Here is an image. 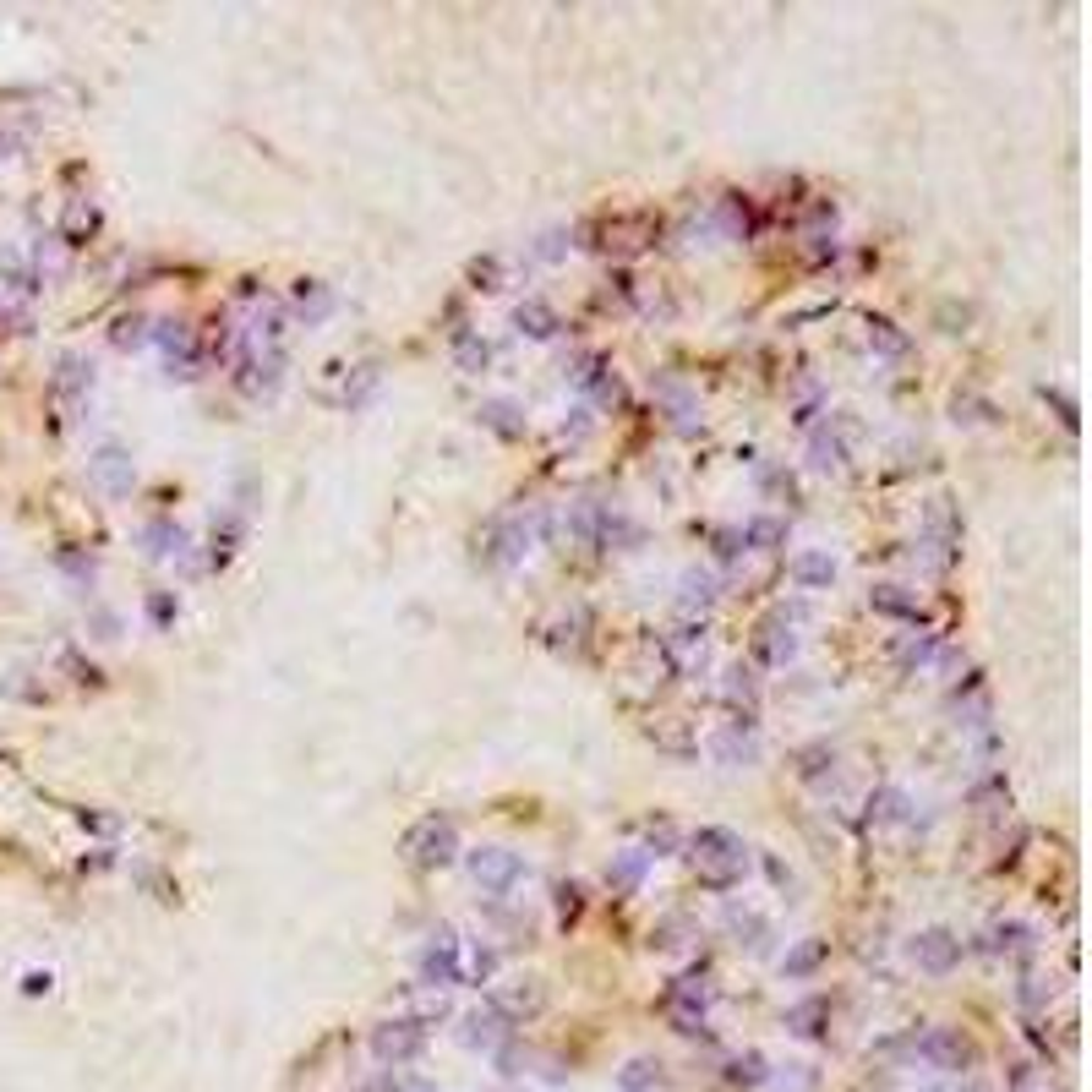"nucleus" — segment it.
Segmentation results:
<instances>
[{
	"instance_id": "f257e3e1",
	"label": "nucleus",
	"mask_w": 1092,
	"mask_h": 1092,
	"mask_svg": "<svg viewBox=\"0 0 1092 1092\" xmlns=\"http://www.w3.org/2000/svg\"><path fill=\"white\" fill-rule=\"evenodd\" d=\"M689 857H694L699 885H710V891H732L743 880V869H749V847L726 825H699L689 836Z\"/></svg>"
},
{
	"instance_id": "f03ea898",
	"label": "nucleus",
	"mask_w": 1092,
	"mask_h": 1092,
	"mask_svg": "<svg viewBox=\"0 0 1092 1092\" xmlns=\"http://www.w3.org/2000/svg\"><path fill=\"white\" fill-rule=\"evenodd\" d=\"M404 857H410L415 869H443L459 857V825L454 814H421V820L404 830Z\"/></svg>"
},
{
	"instance_id": "7ed1b4c3",
	"label": "nucleus",
	"mask_w": 1092,
	"mask_h": 1092,
	"mask_svg": "<svg viewBox=\"0 0 1092 1092\" xmlns=\"http://www.w3.org/2000/svg\"><path fill=\"white\" fill-rule=\"evenodd\" d=\"M464 863H470V880L487 896H508L524 880V857L508 847H475V852H464Z\"/></svg>"
},
{
	"instance_id": "20e7f679",
	"label": "nucleus",
	"mask_w": 1092,
	"mask_h": 1092,
	"mask_svg": "<svg viewBox=\"0 0 1092 1092\" xmlns=\"http://www.w3.org/2000/svg\"><path fill=\"white\" fill-rule=\"evenodd\" d=\"M459 935L454 928H437V935L421 945V956H415V972H421V983L427 988H454L459 983Z\"/></svg>"
},
{
	"instance_id": "39448f33",
	"label": "nucleus",
	"mask_w": 1092,
	"mask_h": 1092,
	"mask_svg": "<svg viewBox=\"0 0 1092 1092\" xmlns=\"http://www.w3.org/2000/svg\"><path fill=\"white\" fill-rule=\"evenodd\" d=\"M912 961H917V972H935V978H945V972H956L961 967V935H951V928H923V935H912Z\"/></svg>"
},
{
	"instance_id": "423d86ee",
	"label": "nucleus",
	"mask_w": 1092,
	"mask_h": 1092,
	"mask_svg": "<svg viewBox=\"0 0 1092 1092\" xmlns=\"http://www.w3.org/2000/svg\"><path fill=\"white\" fill-rule=\"evenodd\" d=\"M917 1059H928V1066H940V1071H967L972 1066V1043L961 1038V1027H928V1032H917Z\"/></svg>"
},
{
	"instance_id": "0eeeda50",
	"label": "nucleus",
	"mask_w": 1092,
	"mask_h": 1092,
	"mask_svg": "<svg viewBox=\"0 0 1092 1092\" xmlns=\"http://www.w3.org/2000/svg\"><path fill=\"white\" fill-rule=\"evenodd\" d=\"M524 552H530V524H524V519H492V524H487L480 558H487L492 568H514Z\"/></svg>"
},
{
	"instance_id": "6e6552de",
	"label": "nucleus",
	"mask_w": 1092,
	"mask_h": 1092,
	"mask_svg": "<svg viewBox=\"0 0 1092 1092\" xmlns=\"http://www.w3.org/2000/svg\"><path fill=\"white\" fill-rule=\"evenodd\" d=\"M153 339H158V349H165V367H170V377H192V372H197L202 349H197V333L186 328V323H175V317H165V323L153 328Z\"/></svg>"
},
{
	"instance_id": "1a4fd4ad",
	"label": "nucleus",
	"mask_w": 1092,
	"mask_h": 1092,
	"mask_svg": "<svg viewBox=\"0 0 1092 1092\" xmlns=\"http://www.w3.org/2000/svg\"><path fill=\"white\" fill-rule=\"evenodd\" d=\"M421 1043H427V1027L421 1022H410V1016H399V1022H383L372 1032V1048L383 1059H410V1054H421Z\"/></svg>"
},
{
	"instance_id": "9d476101",
	"label": "nucleus",
	"mask_w": 1092,
	"mask_h": 1092,
	"mask_svg": "<svg viewBox=\"0 0 1092 1092\" xmlns=\"http://www.w3.org/2000/svg\"><path fill=\"white\" fill-rule=\"evenodd\" d=\"M983 951L988 956H1032L1038 951V928L1016 923V917H1000V923L983 928Z\"/></svg>"
},
{
	"instance_id": "9b49d317",
	"label": "nucleus",
	"mask_w": 1092,
	"mask_h": 1092,
	"mask_svg": "<svg viewBox=\"0 0 1092 1092\" xmlns=\"http://www.w3.org/2000/svg\"><path fill=\"white\" fill-rule=\"evenodd\" d=\"M645 874H650V852H645V847L612 852V863H606V885H612V896H634L639 885H645Z\"/></svg>"
},
{
	"instance_id": "f8f14e48",
	"label": "nucleus",
	"mask_w": 1092,
	"mask_h": 1092,
	"mask_svg": "<svg viewBox=\"0 0 1092 1092\" xmlns=\"http://www.w3.org/2000/svg\"><path fill=\"white\" fill-rule=\"evenodd\" d=\"M93 480L110 492V498H126L131 492V459H126V448H115V443H105L93 454Z\"/></svg>"
},
{
	"instance_id": "ddd939ff",
	"label": "nucleus",
	"mask_w": 1092,
	"mask_h": 1092,
	"mask_svg": "<svg viewBox=\"0 0 1092 1092\" xmlns=\"http://www.w3.org/2000/svg\"><path fill=\"white\" fill-rule=\"evenodd\" d=\"M869 606L880 612V618H901V623H923V606L912 601L907 590L901 585H891V579H885V585H874L869 590Z\"/></svg>"
},
{
	"instance_id": "4468645a",
	"label": "nucleus",
	"mask_w": 1092,
	"mask_h": 1092,
	"mask_svg": "<svg viewBox=\"0 0 1092 1092\" xmlns=\"http://www.w3.org/2000/svg\"><path fill=\"white\" fill-rule=\"evenodd\" d=\"M492 1011H498L503 1022H519V1016L541 1011V988H535L530 978H524V983H508V988H498V994H492Z\"/></svg>"
},
{
	"instance_id": "2eb2a0df",
	"label": "nucleus",
	"mask_w": 1092,
	"mask_h": 1092,
	"mask_svg": "<svg viewBox=\"0 0 1092 1092\" xmlns=\"http://www.w3.org/2000/svg\"><path fill=\"white\" fill-rule=\"evenodd\" d=\"M792 579L804 590H830V585H836V558H830V552H797V558H792Z\"/></svg>"
},
{
	"instance_id": "dca6fc26",
	"label": "nucleus",
	"mask_w": 1092,
	"mask_h": 1092,
	"mask_svg": "<svg viewBox=\"0 0 1092 1092\" xmlns=\"http://www.w3.org/2000/svg\"><path fill=\"white\" fill-rule=\"evenodd\" d=\"M492 972H498V951H492L487 940H470L459 945V983H492Z\"/></svg>"
},
{
	"instance_id": "f3484780",
	"label": "nucleus",
	"mask_w": 1092,
	"mask_h": 1092,
	"mask_svg": "<svg viewBox=\"0 0 1092 1092\" xmlns=\"http://www.w3.org/2000/svg\"><path fill=\"white\" fill-rule=\"evenodd\" d=\"M726 699H732V710L743 721H754V710H760V678H754V666H726Z\"/></svg>"
},
{
	"instance_id": "a211bd4d",
	"label": "nucleus",
	"mask_w": 1092,
	"mask_h": 1092,
	"mask_svg": "<svg viewBox=\"0 0 1092 1092\" xmlns=\"http://www.w3.org/2000/svg\"><path fill=\"white\" fill-rule=\"evenodd\" d=\"M737 541H743V552H776V547L786 541V519H776V514H754V519L737 530Z\"/></svg>"
},
{
	"instance_id": "6ab92c4d",
	"label": "nucleus",
	"mask_w": 1092,
	"mask_h": 1092,
	"mask_svg": "<svg viewBox=\"0 0 1092 1092\" xmlns=\"http://www.w3.org/2000/svg\"><path fill=\"white\" fill-rule=\"evenodd\" d=\"M907 809H912V797L901 792V786H874V792H869V820L874 825H901V820H907Z\"/></svg>"
},
{
	"instance_id": "aec40b11",
	"label": "nucleus",
	"mask_w": 1092,
	"mask_h": 1092,
	"mask_svg": "<svg viewBox=\"0 0 1092 1092\" xmlns=\"http://www.w3.org/2000/svg\"><path fill=\"white\" fill-rule=\"evenodd\" d=\"M475 415H480V427H492L498 437H519L524 432V410L514 399H480Z\"/></svg>"
},
{
	"instance_id": "412c9836",
	"label": "nucleus",
	"mask_w": 1092,
	"mask_h": 1092,
	"mask_svg": "<svg viewBox=\"0 0 1092 1092\" xmlns=\"http://www.w3.org/2000/svg\"><path fill=\"white\" fill-rule=\"evenodd\" d=\"M514 323H519V333H530V339H552V333H558V312L530 296V301L514 306Z\"/></svg>"
},
{
	"instance_id": "4be33fe9",
	"label": "nucleus",
	"mask_w": 1092,
	"mask_h": 1092,
	"mask_svg": "<svg viewBox=\"0 0 1092 1092\" xmlns=\"http://www.w3.org/2000/svg\"><path fill=\"white\" fill-rule=\"evenodd\" d=\"M487 361H492V344L480 339L475 328H454V367L459 372H487Z\"/></svg>"
},
{
	"instance_id": "5701e85b",
	"label": "nucleus",
	"mask_w": 1092,
	"mask_h": 1092,
	"mask_svg": "<svg viewBox=\"0 0 1092 1092\" xmlns=\"http://www.w3.org/2000/svg\"><path fill=\"white\" fill-rule=\"evenodd\" d=\"M809 459H814V470H820V475H830V470H841V464H847V443H841L830 427H820V432L809 437Z\"/></svg>"
},
{
	"instance_id": "b1692460",
	"label": "nucleus",
	"mask_w": 1092,
	"mask_h": 1092,
	"mask_svg": "<svg viewBox=\"0 0 1092 1092\" xmlns=\"http://www.w3.org/2000/svg\"><path fill=\"white\" fill-rule=\"evenodd\" d=\"M93 230H99V208L77 197V202L66 208V218H61V241H66V246H82L87 236H93Z\"/></svg>"
},
{
	"instance_id": "393cba45",
	"label": "nucleus",
	"mask_w": 1092,
	"mask_h": 1092,
	"mask_svg": "<svg viewBox=\"0 0 1092 1092\" xmlns=\"http://www.w3.org/2000/svg\"><path fill=\"white\" fill-rule=\"evenodd\" d=\"M797 776H804V781H830V776H836V749H830V743H809V749H797Z\"/></svg>"
},
{
	"instance_id": "a878e982",
	"label": "nucleus",
	"mask_w": 1092,
	"mask_h": 1092,
	"mask_svg": "<svg viewBox=\"0 0 1092 1092\" xmlns=\"http://www.w3.org/2000/svg\"><path fill=\"white\" fill-rule=\"evenodd\" d=\"M754 655H760L765 666H781L786 655H792V629H781V623H765L760 639H754Z\"/></svg>"
},
{
	"instance_id": "bb28decb",
	"label": "nucleus",
	"mask_w": 1092,
	"mask_h": 1092,
	"mask_svg": "<svg viewBox=\"0 0 1092 1092\" xmlns=\"http://www.w3.org/2000/svg\"><path fill=\"white\" fill-rule=\"evenodd\" d=\"M296 312L306 317V323H317V317H328V312H333V296H328V284H323V279H301V284H296Z\"/></svg>"
},
{
	"instance_id": "cd10ccee",
	"label": "nucleus",
	"mask_w": 1092,
	"mask_h": 1092,
	"mask_svg": "<svg viewBox=\"0 0 1092 1092\" xmlns=\"http://www.w3.org/2000/svg\"><path fill=\"white\" fill-rule=\"evenodd\" d=\"M869 344L880 356H907V333H901L891 317H869Z\"/></svg>"
},
{
	"instance_id": "c85d7f7f",
	"label": "nucleus",
	"mask_w": 1092,
	"mask_h": 1092,
	"mask_svg": "<svg viewBox=\"0 0 1092 1092\" xmlns=\"http://www.w3.org/2000/svg\"><path fill=\"white\" fill-rule=\"evenodd\" d=\"M721 224H726V236H732V241L749 236V230H754V208H749V197H737V192H732V197H721Z\"/></svg>"
},
{
	"instance_id": "c756f323",
	"label": "nucleus",
	"mask_w": 1092,
	"mask_h": 1092,
	"mask_svg": "<svg viewBox=\"0 0 1092 1092\" xmlns=\"http://www.w3.org/2000/svg\"><path fill=\"white\" fill-rule=\"evenodd\" d=\"M552 901H558V923H579V912H585V891H579V880H558L552 885Z\"/></svg>"
},
{
	"instance_id": "7c9ffc66",
	"label": "nucleus",
	"mask_w": 1092,
	"mask_h": 1092,
	"mask_svg": "<svg viewBox=\"0 0 1092 1092\" xmlns=\"http://www.w3.org/2000/svg\"><path fill=\"white\" fill-rule=\"evenodd\" d=\"M55 388H61V393H87V388H93V367L77 361V356H66L61 372H55Z\"/></svg>"
},
{
	"instance_id": "2f4dec72",
	"label": "nucleus",
	"mask_w": 1092,
	"mask_h": 1092,
	"mask_svg": "<svg viewBox=\"0 0 1092 1092\" xmlns=\"http://www.w3.org/2000/svg\"><path fill=\"white\" fill-rule=\"evenodd\" d=\"M972 804L978 809H988V814H1000L1005 804H1011V786H1005V776L994 770V776H983L978 786H972Z\"/></svg>"
},
{
	"instance_id": "473e14b6",
	"label": "nucleus",
	"mask_w": 1092,
	"mask_h": 1092,
	"mask_svg": "<svg viewBox=\"0 0 1092 1092\" xmlns=\"http://www.w3.org/2000/svg\"><path fill=\"white\" fill-rule=\"evenodd\" d=\"M623 1092H661V1066H650V1059H634L629 1071H623Z\"/></svg>"
},
{
	"instance_id": "72a5a7b5",
	"label": "nucleus",
	"mask_w": 1092,
	"mask_h": 1092,
	"mask_svg": "<svg viewBox=\"0 0 1092 1092\" xmlns=\"http://www.w3.org/2000/svg\"><path fill=\"white\" fill-rule=\"evenodd\" d=\"M148 552H153V558H170V552H181V524L153 519V524H148Z\"/></svg>"
},
{
	"instance_id": "f704fd0d",
	"label": "nucleus",
	"mask_w": 1092,
	"mask_h": 1092,
	"mask_svg": "<svg viewBox=\"0 0 1092 1092\" xmlns=\"http://www.w3.org/2000/svg\"><path fill=\"white\" fill-rule=\"evenodd\" d=\"M0 273H6V279H11V290H22V296H27V290H39L34 268H27V262H22V252H11V246L0 252Z\"/></svg>"
},
{
	"instance_id": "c9c22d12",
	"label": "nucleus",
	"mask_w": 1092,
	"mask_h": 1092,
	"mask_svg": "<svg viewBox=\"0 0 1092 1092\" xmlns=\"http://www.w3.org/2000/svg\"><path fill=\"white\" fill-rule=\"evenodd\" d=\"M683 601H689V606H710V601H716V579H710V574H683Z\"/></svg>"
},
{
	"instance_id": "e433bc0d",
	"label": "nucleus",
	"mask_w": 1092,
	"mask_h": 1092,
	"mask_svg": "<svg viewBox=\"0 0 1092 1092\" xmlns=\"http://www.w3.org/2000/svg\"><path fill=\"white\" fill-rule=\"evenodd\" d=\"M498 1022H503V1016L487 1005V1011H475L470 1022H464V1038H470V1043H492V1038H498Z\"/></svg>"
},
{
	"instance_id": "4c0bfd02",
	"label": "nucleus",
	"mask_w": 1092,
	"mask_h": 1092,
	"mask_svg": "<svg viewBox=\"0 0 1092 1092\" xmlns=\"http://www.w3.org/2000/svg\"><path fill=\"white\" fill-rule=\"evenodd\" d=\"M820 956H825V945L809 940V945H797V951L781 961V972H792V978H797V972H814V967H820Z\"/></svg>"
},
{
	"instance_id": "58836bf2",
	"label": "nucleus",
	"mask_w": 1092,
	"mask_h": 1092,
	"mask_svg": "<svg viewBox=\"0 0 1092 1092\" xmlns=\"http://www.w3.org/2000/svg\"><path fill=\"white\" fill-rule=\"evenodd\" d=\"M940 655V639L935 634H923V639H907V645H901V661L907 666H928Z\"/></svg>"
},
{
	"instance_id": "ea45409f",
	"label": "nucleus",
	"mask_w": 1092,
	"mask_h": 1092,
	"mask_svg": "<svg viewBox=\"0 0 1092 1092\" xmlns=\"http://www.w3.org/2000/svg\"><path fill=\"white\" fill-rule=\"evenodd\" d=\"M142 323H148V317H142V312H131V317H121V323H115V333H110V339L121 344V349H126V344H142V339H148V333H142Z\"/></svg>"
},
{
	"instance_id": "a19ab883",
	"label": "nucleus",
	"mask_w": 1092,
	"mask_h": 1092,
	"mask_svg": "<svg viewBox=\"0 0 1092 1092\" xmlns=\"http://www.w3.org/2000/svg\"><path fill=\"white\" fill-rule=\"evenodd\" d=\"M470 279H475V290H498L503 262H498V257H475V262H470Z\"/></svg>"
},
{
	"instance_id": "79ce46f5",
	"label": "nucleus",
	"mask_w": 1092,
	"mask_h": 1092,
	"mask_svg": "<svg viewBox=\"0 0 1092 1092\" xmlns=\"http://www.w3.org/2000/svg\"><path fill=\"white\" fill-rule=\"evenodd\" d=\"M956 421H994V404L972 399V393H956Z\"/></svg>"
},
{
	"instance_id": "37998d69",
	"label": "nucleus",
	"mask_w": 1092,
	"mask_h": 1092,
	"mask_svg": "<svg viewBox=\"0 0 1092 1092\" xmlns=\"http://www.w3.org/2000/svg\"><path fill=\"white\" fill-rule=\"evenodd\" d=\"M732 1082H749V1087H754V1082H765V1059H760V1054L737 1059V1066H732Z\"/></svg>"
},
{
	"instance_id": "c03bdc74",
	"label": "nucleus",
	"mask_w": 1092,
	"mask_h": 1092,
	"mask_svg": "<svg viewBox=\"0 0 1092 1092\" xmlns=\"http://www.w3.org/2000/svg\"><path fill=\"white\" fill-rule=\"evenodd\" d=\"M1043 399L1059 410V421H1066V427H1076V399H1071V393H1059V388H1043Z\"/></svg>"
},
{
	"instance_id": "a18cd8bd",
	"label": "nucleus",
	"mask_w": 1092,
	"mask_h": 1092,
	"mask_svg": "<svg viewBox=\"0 0 1092 1092\" xmlns=\"http://www.w3.org/2000/svg\"><path fill=\"white\" fill-rule=\"evenodd\" d=\"M148 618H153V623H170V618H175V595H170V590L148 595Z\"/></svg>"
},
{
	"instance_id": "49530a36",
	"label": "nucleus",
	"mask_w": 1092,
	"mask_h": 1092,
	"mask_svg": "<svg viewBox=\"0 0 1092 1092\" xmlns=\"http://www.w3.org/2000/svg\"><path fill=\"white\" fill-rule=\"evenodd\" d=\"M737 552H743V541H737V530H716V558H721V563H732V558H737Z\"/></svg>"
}]
</instances>
